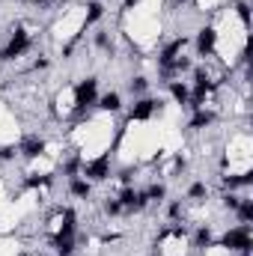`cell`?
Returning <instances> with one entry per match:
<instances>
[{"mask_svg":"<svg viewBox=\"0 0 253 256\" xmlns=\"http://www.w3.org/2000/svg\"><path fill=\"white\" fill-rule=\"evenodd\" d=\"M220 248H226V250H238V254H250V248H253L250 224H238V226H232L230 232H224Z\"/></svg>","mask_w":253,"mask_h":256,"instance_id":"obj_1","label":"cell"},{"mask_svg":"<svg viewBox=\"0 0 253 256\" xmlns=\"http://www.w3.org/2000/svg\"><path fill=\"white\" fill-rule=\"evenodd\" d=\"M161 110H164V102H161V98L143 96V98H137L134 108L128 110V120H131V122H146V120H152V116L161 114Z\"/></svg>","mask_w":253,"mask_h":256,"instance_id":"obj_5","label":"cell"},{"mask_svg":"<svg viewBox=\"0 0 253 256\" xmlns=\"http://www.w3.org/2000/svg\"><path fill=\"white\" fill-rule=\"evenodd\" d=\"M102 18H104V3L102 0H90L86 3V15H84V30L92 27V24H98Z\"/></svg>","mask_w":253,"mask_h":256,"instance_id":"obj_10","label":"cell"},{"mask_svg":"<svg viewBox=\"0 0 253 256\" xmlns=\"http://www.w3.org/2000/svg\"><path fill=\"white\" fill-rule=\"evenodd\" d=\"M206 194H208V188H206L202 182H194V185L188 188V200H202Z\"/></svg>","mask_w":253,"mask_h":256,"instance_id":"obj_23","label":"cell"},{"mask_svg":"<svg viewBox=\"0 0 253 256\" xmlns=\"http://www.w3.org/2000/svg\"><path fill=\"white\" fill-rule=\"evenodd\" d=\"M214 48H218V30L214 27H202L196 33V54L200 57H212Z\"/></svg>","mask_w":253,"mask_h":256,"instance_id":"obj_6","label":"cell"},{"mask_svg":"<svg viewBox=\"0 0 253 256\" xmlns=\"http://www.w3.org/2000/svg\"><path fill=\"white\" fill-rule=\"evenodd\" d=\"M57 3H68V0H57Z\"/></svg>","mask_w":253,"mask_h":256,"instance_id":"obj_29","label":"cell"},{"mask_svg":"<svg viewBox=\"0 0 253 256\" xmlns=\"http://www.w3.org/2000/svg\"><path fill=\"white\" fill-rule=\"evenodd\" d=\"M137 3H140V0H122V9H134Z\"/></svg>","mask_w":253,"mask_h":256,"instance_id":"obj_28","label":"cell"},{"mask_svg":"<svg viewBox=\"0 0 253 256\" xmlns=\"http://www.w3.org/2000/svg\"><path fill=\"white\" fill-rule=\"evenodd\" d=\"M92 42H96V48H108V51H110V33H108V30H98Z\"/></svg>","mask_w":253,"mask_h":256,"instance_id":"obj_25","label":"cell"},{"mask_svg":"<svg viewBox=\"0 0 253 256\" xmlns=\"http://www.w3.org/2000/svg\"><path fill=\"white\" fill-rule=\"evenodd\" d=\"M236 12H238L242 24H244V27H250V6H248L244 0H238V3H236Z\"/></svg>","mask_w":253,"mask_h":256,"instance_id":"obj_22","label":"cell"},{"mask_svg":"<svg viewBox=\"0 0 253 256\" xmlns=\"http://www.w3.org/2000/svg\"><path fill=\"white\" fill-rule=\"evenodd\" d=\"M185 45H188V39L185 36H179V39H173V42H167L164 48H161V54H158V66H167L173 63L182 51H185Z\"/></svg>","mask_w":253,"mask_h":256,"instance_id":"obj_7","label":"cell"},{"mask_svg":"<svg viewBox=\"0 0 253 256\" xmlns=\"http://www.w3.org/2000/svg\"><path fill=\"white\" fill-rule=\"evenodd\" d=\"M167 214H170V218L176 220V218L182 214V202H179V200H176V202H170V206H167Z\"/></svg>","mask_w":253,"mask_h":256,"instance_id":"obj_27","label":"cell"},{"mask_svg":"<svg viewBox=\"0 0 253 256\" xmlns=\"http://www.w3.org/2000/svg\"><path fill=\"white\" fill-rule=\"evenodd\" d=\"M80 167H84V158H80V155H72V158L66 161L63 173L68 176V179H74V176H80Z\"/></svg>","mask_w":253,"mask_h":256,"instance_id":"obj_17","label":"cell"},{"mask_svg":"<svg viewBox=\"0 0 253 256\" xmlns=\"http://www.w3.org/2000/svg\"><path fill=\"white\" fill-rule=\"evenodd\" d=\"M248 185H253V173L250 170H248V173H238V176H224V188H226V191L248 188Z\"/></svg>","mask_w":253,"mask_h":256,"instance_id":"obj_14","label":"cell"},{"mask_svg":"<svg viewBox=\"0 0 253 256\" xmlns=\"http://www.w3.org/2000/svg\"><path fill=\"white\" fill-rule=\"evenodd\" d=\"M236 214H238V220H242V224H253V200L242 196V202H238Z\"/></svg>","mask_w":253,"mask_h":256,"instance_id":"obj_15","label":"cell"},{"mask_svg":"<svg viewBox=\"0 0 253 256\" xmlns=\"http://www.w3.org/2000/svg\"><path fill=\"white\" fill-rule=\"evenodd\" d=\"M30 51V33L24 30V27H18L15 33H12V39H9V45L0 51V60L3 63H12V60H18V57H24Z\"/></svg>","mask_w":253,"mask_h":256,"instance_id":"obj_4","label":"cell"},{"mask_svg":"<svg viewBox=\"0 0 253 256\" xmlns=\"http://www.w3.org/2000/svg\"><path fill=\"white\" fill-rule=\"evenodd\" d=\"M143 194H146V200H149V202H161V200L167 196V188H164V185H149Z\"/></svg>","mask_w":253,"mask_h":256,"instance_id":"obj_19","label":"cell"},{"mask_svg":"<svg viewBox=\"0 0 253 256\" xmlns=\"http://www.w3.org/2000/svg\"><path fill=\"white\" fill-rule=\"evenodd\" d=\"M80 176H84L86 182H104V179H110V152H102L98 158L84 161Z\"/></svg>","mask_w":253,"mask_h":256,"instance_id":"obj_3","label":"cell"},{"mask_svg":"<svg viewBox=\"0 0 253 256\" xmlns=\"http://www.w3.org/2000/svg\"><path fill=\"white\" fill-rule=\"evenodd\" d=\"M194 248H200V250L212 248V230H208V226H200V230H196V236H194Z\"/></svg>","mask_w":253,"mask_h":256,"instance_id":"obj_16","label":"cell"},{"mask_svg":"<svg viewBox=\"0 0 253 256\" xmlns=\"http://www.w3.org/2000/svg\"><path fill=\"white\" fill-rule=\"evenodd\" d=\"M96 108L104 110V114H120L122 110V96L120 92H104V96H98Z\"/></svg>","mask_w":253,"mask_h":256,"instance_id":"obj_9","label":"cell"},{"mask_svg":"<svg viewBox=\"0 0 253 256\" xmlns=\"http://www.w3.org/2000/svg\"><path fill=\"white\" fill-rule=\"evenodd\" d=\"M98 102V78H84L74 86V110L84 114L86 108H92Z\"/></svg>","mask_w":253,"mask_h":256,"instance_id":"obj_2","label":"cell"},{"mask_svg":"<svg viewBox=\"0 0 253 256\" xmlns=\"http://www.w3.org/2000/svg\"><path fill=\"white\" fill-rule=\"evenodd\" d=\"M122 212H126V208H122V202H120V200H110V196L104 200V214L116 218V214H122Z\"/></svg>","mask_w":253,"mask_h":256,"instance_id":"obj_21","label":"cell"},{"mask_svg":"<svg viewBox=\"0 0 253 256\" xmlns=\"http://www.w3.org/2000/svg\"><path fill=\"white\" fill-rule=\"evenodd\" d=\"M18 155V146H0V161H12Z\"/></svg>","mask_w":253,"mask_h":256,"instance_id":"obj_26","label":"cell"},{"mask_svg":"<svg viewBox=\"0 0 253 256\" xmlns=\"http://www.w3.org/2000/svg\"><path fill=\"white\" fill-rule=\"evenodd\" d=\"M68 191H72V196H78V200H90V194H92V182L74 176V179L68 182Z\"/></svg>","mask_w":253,"mask_h":256,"instance_id":"obj_12","label":"cell"},{"mask_svg":"<svg viewBox=\"0 0 253 256\" xmlns=\"http://www.w3.org/2000/svg\"><path fill=\"white\" fill-rule=\"evenodd\" d=\"M238 202H242V196H238V194H232V191H226V194H224V208L236 212V208H238Z\"/></svg>","mask_w":253,"mask_h":256,"instance_id":"obj_24","label":"cell"},{"mask_svg":"<svg viewBox=\"0 0 253 256\" xmlns=\"http://www.w3.org/2000/svg\"><path fill=\"white\" fill-rule=\"evenodd\" d=\"M18 155H24V158H39V155H45V140L36 137V134L24 137L21 146H18Z\"/></svg>","mask_w":253,"mask_h":256,"instance_id":"obj_8","label":"cell"},{"mask_svg":"<svg viewBox=\"0 0 253 256\" xmlns=\"http://www.w3.org/2000/svg\"><path fill=\"white\" fill-rule=\"evenodd\" d=\"M167 90H170V96H173L182 108H188V98H190L188 84H182V80H167Z\"/></svg>","mask_w":253,"mask_h":256,"instance_id":"obj_11","label":"cell"},{"mask_svg":"<svg viewBox=\"0 0 253 256\" xmlns=\"http://www.w3.org/2000/svg\"><path fill=\"white\" fill-rule=\"evenodd\" d=\"M212 122H214V114H212V110H206V108H200V110H194V116H190L188 128L200 131V128H208Z\"/></svg>","mask_w":253,"mask_h":256,"instance_id":"obj_13","label":"cell"},{"mask_svg":"<svg viewBox=\"0 0 253 256\" xmlns=\"http://www.w3.org/2000/svg\"><path fill=\"white\" fill-rule=\"evenodd\" d=\"M128 90H131V96H143V92L149 90V80H146L143 74H137V78H131V84H128Z\"/></svg>","mask_w":253,"mask_h":256,"instance_id":"obj_18","label":"cell"},{"mask_svg":"<svg viewBox=\"0 0 253 256\" xmlns=\"http://www.w3.org/2000/svg\"><path fill=\"white\" fill-rule=\"evenodd\" d=\"M24 185L27 188H48V185H54V176H27Z\"/></svg>","mask_w":253,"mask_h":256,"instance_id":"obj_20","label":"cell"}]
</instances>
